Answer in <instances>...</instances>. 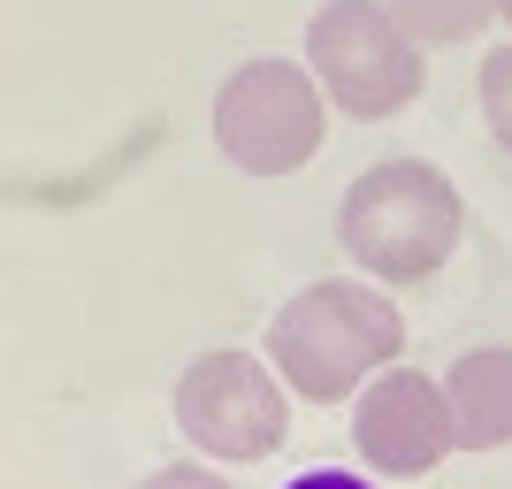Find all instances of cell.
Listing matches in <instances>:
<instances>
[{"instance_id": "6", "label": "cell", "mask_w": 512, "mask_h": 489, "mask_svg": "<svg viewBox=\"0 0 512 489\" xmlns=\"http://www.w3.org/2000/svg\"><path fill=\"white\" fill-rule=\"evenodd\" d=\"M352 451H360L367 474H383V482H421V474H436L451 451H459L451 405H444V375L383 367V375L352 398Z\"/></svg>"}, {"instance_id": "10", "label": "cell", "mask_w": 512, "mask_h": 489, "mask_svg": "<svg viewBox=\"0 0 512 489\" xmlns=\"http://www.w3.org/2000/svg\"><path fill=\"white\" fill-rule=\"evenodd\" d=\"M138 489H230V482H222V467H207V459H176V467H153Z\"/></svg>"}, {"instance_id": "12", "label": "cell", "mask_w": 512, "mask_h": 489, "mask_svg": "<svg viewBox=\"0 0 512 489\" xmlns=\"http://www.w3.org/2000/svg\"><path fill=\"white\" fill-rule=\"evenodd\" d=\"M497 16H505V23H512V0H497Z\"/></svg>"}, {"instance_id": "9", "label": "cell", "mask_w": 512, "mask_h": 489, "mask_svg": "<svg viewBox=\"0 0 512 489\" xmlns=\"http://www.w3.org/2000/svg\"><path fill=\"white\" fill-rule=\"evenodd\" d=\"M482 123H490V138L512 153V39L482 54Z\"/></svg>"}, {"instance_id": "3", "label": "cell", "mask_w": 512, "mask_h": 489, "mask_svg": "<svg viewBox=\"0 0 512 489\" xmlns=\"http://www.w3.org/2000/svg\"><path fill=\"white\" fill-rule=\"evenodd\" d=\"M329 138V100L314 69L253 54L214 85V153L245 176H299Z\"/></svg>"}, {"instance_id": "5", "label": "cell", "mask_w": 512, "mask_h": 489, "mask_svg": "<svg viewBox=\"0 0 512 489\" xmlns=\"http://www.w3.org/2000/svg\"><path fill=\"white\" fill-rule=\"evenodd\" d=\"M176 428L207 467H260L291 436V390L268 367V352H199L176 375Z\"/></svg>"}, {"instance_id": "2", "label": "cell", "mask_w": 512, "mask_h": 489, "mask_svg": "<svg viewBox=\"0 0 512 489\" xmlns=\"http://www.w3.org/2000/svg\"><path fill=\"white\" fill-rule=\"evenodd\" d=\"M467 237V207H459V184H451L436 161L421 153H398V161H375V169L352 176V192L337 207V245L352 253L367 283H428L459 253Z\"/></svg>"}, {"instance_id": "11", "label": "cell", "mask_w": 512, "mask_h": 489, "mask_svg": "<svg viewBox=\"0 0 512 489\" xmlns=\"http://www.w3.org/2000/svg\"><path fill=\"white\" fill-rule=\"evenodd\" d=\"M283 489H375L367 474H344V467H306L299 482H283Z\"/></svg>"}, {"instance_id": "1", "label": "cell", "mask_w": 512, "mask_h": 489, "mask_svg": "<svg viewBox=\"0 0 512 489\" xmlns=\"http://www.w3.org/2000/svg\"><path fill=\"white\" fill-rule=\"evenodd\" d=\"M398 352H406V314H398V298L383 283H367V276L306 283L268 321V367L306 405L360 398L383 367H398Z\"/></svg>"}, {"instance_id": "8", "label": "cell", "mask_w": 512, "mask_h": 489, "mask_svg": "<svg viewBox=\"0 0 512 489\" xmlns=\"http://www.w3.org/2000/svg\"><path fill=\"white\" fill-rule=\"evenodd\" d=\"M390 16L406 23V39L421 46H459V39H474L482 23L497 16V0H383Z\"/></svg>"}, {"instance_id": "4", "label": "cell", "mask_w": 512, "mask_h": 489, "mask_svg": "<svg viewBox=\"0 0 512 489\" xmlns=\"http://www.w3.org/2000/svg\"><path fill=\"white\" fill-rule=\"evenodd\" d=\"M306 69L344 123H383V115L413 107L428 85L421 46L406 39V23L383 0H329L306 23Z\"/></svg>"}, {"instance_id": "7", "label": "cell", "mask_w": 512, "mask_h": 489, "mask_svg": "<svg viewBox=\"0 0 512 489\" xmlns=\"http://www.w3.org/2000/svg\"><path fill=\"white\" fill-rule=\"evenodd\" d=\"M444 405L459 451H505L512 444V344H474L444 367Z\"/></svg>"}]
</instances>
